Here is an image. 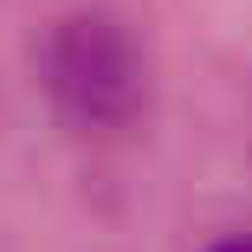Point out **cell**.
<instances>
[{
	"mask_svg": "<svg viewBox=\"0 0 252 252\" xmlns=\"http://www.w3.org/2000/svg\"><path fill=\"white\" fill-rule=\"evenodd\" d=\"M39 78L52 110L78 129H123L142 97H149V65H142V45L129 39L123 20L110 13H71L52 26L39 52Z\"/></svg>",
	"mask_w": 252,
	"mask_h": 252,
	"instance_id": "cell-1",
	"label": "cell"
},
{
	"mask_svg": "<svg viewBox=\"0 0 252 252\" xmlns=\"http://www.w3.org/2000/svg\"><path fill=\"white\" fill-rule=\"evenodd\" d=\"M207 252H252V233H233V239H220V246H207Z\"/></svg>",
	"mask_w": 252,
	"mask_h": 252,
	"instance_id": "cell-2",
	"label": "cell"
}]
</instances>
